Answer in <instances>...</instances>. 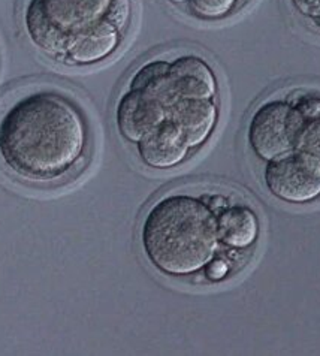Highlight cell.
Listing matches in <instances>:
<instances>
[{
    "mask_svg": "<svg viewBox=\"0 0 320 356\" xmlns=\"http://www.w3.org/2000/svg\"><path fill=\"white\" fill-rule=\"evenodd\" d=\"M239 0H189L187 8L199 19L217 22L231 15Z\"/></svg>",
    "mask_w": 320,
    "mask_h": 356,
    "instance_id": "7c38bea8",
    "label": "cell"
},
{
    "mask_svg": "<svg viewBox=\"0 0 320 356\" xmlns=\"http://www.w3.org/2000/svg\"><path fill=\"white\" fill-rule=\"evenodd\" d=\"M218 240L231 249L252 247L261 234V225L253 210L246 205H231L217 214Z\"/></svg>",
    "mask_w": 320,
    "mask_h": 356,
    "instance_id": "8fae6325",
    "label": "cell"
},
{
    "mask_svg": "<svg viewBox=\"0 0 320 356\" xmlns=\"http://www.w3.org/2000/svg\"><path fill=\"white\" fill-rule=\"evenodd\" d=\"M229 271H231V266H229L227 261H225L222 258H214L204 266L205 277L209 282L223 280L225 277L229 274Z\"/></svg>",
    "mask_w": 320,
    "mask_h": 356,
    "instance_id": "5bb4252c",
    "label": "cell"
},
{
    "mask_svg": "<svg viewBox=\"0 0 320 356\" xmlns=\"http://www.w3.org/2000/svg\"><path fill=\"white\" fill-rule=\"evenodd\" d=\"M169 115L171 106L144 88L129 87L115 105L117 131L125 141L135 145L159 124L169 120Z\"/></svg>",
    "mask_w": 320,
    "mask_h": 356,
    "instance_id": "8992f818",
    "label": "cell"
},
{
    "mask_svg": "<svg viewBox=\"0 0 320 356\" xmlns=\"http://www.w3.org/2000/svg\"><path fill=\"white\" fill-rule=\"evenodd\" d=\"M125 33L111 22H102L77 36L67 45L60 63L66 66H93L108 60L122 45Z\"/></svg>",
    "mask_w": 320,
    "mask_h": 356,
    "instance_id": "9c48e42d",
    "label": "cell"
},
{
    "mask_svg": "<svg viewBox=\"0 0 320 356\" xmlns=\"http://www.w3.org/2000/svg\"><path fill=\"white\" fill-rule=\"evenodd\" d=\"M314 22H316V24L319 26V29H320V15H319V18L317 19H314Z\"/></svg>",
    "mask_w": 320,
    "mask_h": 356,
    "instance_id": "e0dca14e",
    "label": "cell"
},
{
    "mask_svg": "<svg viewBox=\"0 0 320 356\" xmlns=\"http://www.w3.org/2000/svg\"><path fill=\"white\" fill-rule=\"evenodd\" d=\"M169 118L182 131L190 150H198L213 136L218 122L214 99H179L171 106Z\"/></svg>",
    "mask_w": 320,
    "mask_h": 356,
    "instance_id": "30bf717a",
    "label": "cell"
},
{
    "mask_svg": "<svg viewBox=\"0 0 320 356\" xmlns=\"http://www.w3.org/2000/svg\"><path fill=\"white\" fill-rule=\"evenodd\" d=\"M296 13L305 18L317 19L320 15V0H291Z\"/></svg>",
    "mask_w": 320,
    "mask_h": 356,
    "instance_id": "9a60e30c",
    "label": "cell"
},
{
    "mask_svg": "<svg viewBox=\"0 0 320 356\" xmlns=\"http://www.w3.org/2000/svg\"><path fill=\"white\" fill-rule=\"evenodd\" d=\"M168 84L178 99H216L217 78L205 58L195 54L179 56L169 62Z\"/></svg>",
    "mask_w": 320,
    "mask_h": 356,
    "instance_id": "52a82bcc",
    "label": "cell"
},
{
    "mask_svg": "<svg viewBox=\"0 0 320 356\" xmlns=\"http://www.w3.org/2000/svg\"><path fill=\"white\" fill-rule=\"evenodd\" d=\"M141 245L157 271L169 277L193 275L216 258L217 214L196 196L166 195L145 216Z\"/></svg>",
    "mask_w": 320,
    "mask_h": 356,
    "instance_id": "7a4b0ae2",
    "label": "cell"
},
{
    "mask_svg": "<svg viewBox=\"0 0 320 356\" xmlns=\"http://www.w3.org/2000/svg\"><path fill=\"white\" fill-rule=\"evenodd\" d=\"M141 162L153 170H173L189 159L190 150L182 131L169 120L159 124L136 144Z\"/></svg>",
    "mask_w": 320,
    "mask_h": 356,
    "instance_id": "ba28073f",
    "label": "cell"
},
{
    "mask_svg": "<svg viewBox=\"0 0 320 356\" xmlns=\"http://www.w3.org/2000/svg\"><path fill=\"white\" fill-rule=\"evenodd\" d=\"M132 0H24V33L39 51L60 63L77 36L102 22H111L126 33Z\"/></svg>",
    "mask_w": 320,
    "mask_h": 356,
    "instance_id": "3957f363",
    "label": "cell"
},
{
    "mask_svg": "<svg viewBox=\"0 0 320 356\" xmlns=\"http://www.w3.org/2000/svg\"><path fill=\"white\" fill-rule=\"evenodd\" d=\"M296 150L312 154L320 161V115L305 118L298 136Z\"/></svg>",
    "mask_w": 320,
    "mask_h": 356,
    "instance_id": "4fadbf2b",
    "label": "cell"
},
{
    "mask_svg": "<svg viewBox=\"0 0 320 356\" xmlns=\"http://www.w3.org/2000/svg\"><path fill=\"white\" fill-rule=\"evenodd\" d=\"M304 122L305 117L292 104L280 99L264 102L256 108L247 127L250 150L264 162L295 152Z\"/></svg>",
    "mask_w": 320,
    "mask_h": 356,
    "instance_id": "277c9868",
    "label": "cell"
},
{
    "mask_svg": "<svg viewBox=\"0 0 320 356\" xmlns=\"http://www.w3.org/2000/svg\"><path fill=\"white\" fill-rule=\"evenodd\" d=\"M168 2L173 5H187L189 0H168Z\"/></svg>",
    "mask_w": 320,
    "mask_h": 356,
    "instance_id": "2e32d148",
    "label": "cell"
},
{
    "mask_svg": "<svg viewBox=\"0 0 320 356\" xmlns=\"http://www.w3.org/2000/svg\"><path fill=\"white\" fill-rule=\"evenodd\" d=\"M88 148L81 106L60 88H30L0 113V163L22 180L62 181L84 163Z\"/></svg>",
    "mask_w": 320,
    "mask_h": 356,
    "instance_id": "6da1fadb",
    "label": "cell"
},
{
    "mask_svg": "<svg viewBox=\"0 0 320 356\" xmlns=\"http://www.w3.org/2000/svg\"><path fill=\"white\" fill-rule=\"evenodd\" d=\"M264 183L268 192L287 204L304 205L320 197V161L295 150L266 162Z\"/></svg>",
    "mask_w": 320,
    "mask_h": 356,
    "instance_id": "5b68a950",
    "label": "cell"
}]
</instances>
